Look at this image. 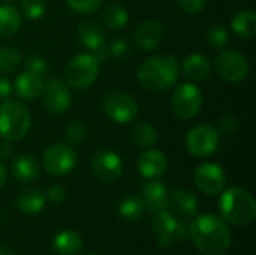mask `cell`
I'll list each match as a JSON object with an SVG mask.
<instances>
[{
    "label": "cell",
    "mask_w": 256,
    "mask_h": 255,
    "mask_svg": "<svg viewBox=\"0 0 256 255\" xmlns=\"http://www.w3.org/2000/svg\"><path fill=\"white\" fill-rule=\"evenodd\" d=\"M42 101L45 108L52 114H63L70 108L72 95L66 83L60 78H50L42 89Z\"/></svg>",
    "instance_id": "12"
},
{
    "label": "cell",
    "mask_w": 256,
    "mask_h": 255,
    "mask_svg": "<svg viewBox=\"0 0 256 255\" xmlns=\"http://www.w3.org/2000/svg\"><path fill=\"white\" fill-rule=\"evenodd\" d=\"M21 54L16 48L0 47V72H14L21 65Z\"/></svg>",
    "instance_id": "30"
},
{
    "label": "cell",
    "mask_w": 256,
    "mask_h": 255,
    "mask_svg": "<svg viewBox=\"0 0 256 255\" xmlns=\"http://www.w3.org/2000/svg\"><path fill=\"white\" fill-rule=\"evenodd\" d=\"M202 92L194 83H182L172 90L170 105L172 113L182 120H190L196 117L202 108Z\"/></svg>",
    "instance_id": "6"
},
{
    "label": "cell",
    "mask_w": 256,
    "mask_h": 255,
    "mask_svg": "<svg viewBox=\"0 0 256 255\" xmlns=\"http://www.w3.org/2000/svg\"><path fill=\"white\" fill-rule=\"evenodd\" d=\"M24 68H26V71H30V72L45 77L50 72V62L42 56H30L26 59Z\"/></svg>",
    "instance_id": "35"
},
{
    "label": "cell",
    "mask_w": 256,
    "mask_h": 255,
    "mask_svg": "<svg viewBox=\"0 0 256 255\" xmlns=\"http://www.w3.org/2000/svg\"><path fill=\"white\" fill-rule=\"evenodd\" d=\"M68 2V6L75 11L76 14H92L94 11H98L105 0H66Z\"/></svg>",
    "instance_id": "36"
},
{
    "label": "cell",
    "mask_w": 256,
    "mask_h": 255,
    "mask_svg": "<svg viewBox=\"0 0 256 255\" xmlns=\"http://www.w3.org/2000/svg\"><path fill=\"white\" fill-rule=\"evenodd\" d=\"M153 231L160 248H170L171 245L189 237V227H186L168 210L154 213Z\"/></svg>",
    "instance_id": "9"
},
{
    "label": "cell",
    "mask_w": 256,
    "mask_h": 255,
    "mask_svg": "<svg viewBox=\"0 0 256 255\" xmlns=\"http://www.w3.org/2000/svg\"><path fill=\"white\" fill-rule=\"evenodd\" d=\"M195 185L207 195H219L226 185V174L225 170L214 164V162H206L201 164L195 173H194Z\"/></svg>",
    "instance_id": "13"
},
{
    "label": "cell",
    "mask_w": 256,
    "mask_h": 255,
    "mask_svg": "<svg viewBox=\"0 0 256 255\" xmlns=\"http://www.w3.org/2000/svg\"><path fill=\"white\" fill-rule=\"evenodd\" d=\"M46 203L45 195L39 189H26L16 198V207L24 215H38Z\"/></svg>",
    "instance_id": "25"
},
{
    "label": "cell",
    "mask_w": 256,
    "mask_h": 255,
    "mask_svg": "<svg viewBox=\"0 0 256 255\" xmlns=\"http://www.w3.org/2000/svg\"><path fill=\"white\" fill-rule=\"evenodd\" d=\"M146 210L144 201L141 197L129 195L123 198L118 204V216L126 222H135L138 221Z\"/></svg>",
    "instance_id": "29"
},
{
    "label": "cell",
    "mask_w": 256,
    "mask_h": 255,
    "mask_svg": "<svg viewBox=\"0 0 256 255\" xmlns=\"http://www.w3.org/2000/svg\"><path fill=\"white\" fill-rule=\"evenodd\" d=\"M164 39V24L158 20L142 21L134 33V42L141 51L156 50Z\"/></svg>",
    "instance_id": "16"
},
{
    "label": "cell",
    "mask_w": 256,
    "mask_h": 255,
    "mask_svg": "<svg viewBox=\"0 0 256 255\" xmlns=\"http://www.w3.org/2000/svg\"><path fill=\"white\" fill-rule=\"evenodd\" d=\"M108 54L110 57H116V59H122V57H126L129 54V44L126 39H116L110 44L108 47Z\"/></svg>",
    "instance_id": "37"
},
{
    "label": "cell",
    "mask_w": 256,
    "mask_h": 255,
    "mask_svg": "<svg viewBox=\"0 0 256 255\" xmlns=\"http://www.w3.org/2000/svg\"><path fill=\"white\" fill-rule=\"evenodd\" d=\"M12 93H14V86L6 77L0 75V101L10 99Z\"/></svg>",
    "instance_id": "40"
},
{
    "label": "cell",
    "mask_w": 256,
    "mask_h": 255,
    "mask_svg": "<svg viewBox=\"0 0 256 255\" xmlns=\"http://www.w3.org/2000/svg\"><path fill=\"white\" fill-rule=\"evenodd\" d=\"M104 111L117 125H129L136 120L138 102L135 98L123 90H114L104 98Z\"/></svg>",
    "instance_id": "7"
},
{
    "label": "cell",
    "mask_w": 256,
    "mask_h": 255,
    "mask_svg": "<svg viewBox=\"0 0 256 255\" xmlns=\"http://www.w3.org/2000/svg\"><path fill=\"white\" fill-rule=\"evenodd\" d=\"M219 210L222 219L237 227H244L256 218V201L254 195L242 188H231L222 191L219 200Z\"/></svg>",
    "instance_id": "3"
},
{
    "label": "cell",
    "mask_w": 256,
    "mask_h": 255,
    "mask_svg": "<svg viewBox=\"0 0 256 255\" xmlns=\"http://www.w3.org/2000/svg\"><path fill=\"white\" fill-rule=\"evenodd\" d=\"M46 197H48V200L52 201V203H62V201H64V198H66V189H64L62 185L54 183V185H51V186L48 188Z\"/></svg>",
    "instance_id": "39"
},
{
    "label": "cell",
    "mask_w": 256,
    "mask_h": 255,
    "mask_svg": "<svg viewBox=\"0 0 256 255\" xmlns=\"http://www.w3.org/2000/svg\"><path fill=\"white\" fill-rule=\"evenodd\" d=\"M64 137H66V141L69 146L80 144L87 137V126L81 120H74L68 125V128L64 131Z\"/></svg>",
    "instance_id": "32"
},
{
    "label": "cell",
    "mask_w": 256,
    "mask_h": 255,
    "mask_svg": "<svg viewBox=\"0 0 256 255\" xmlns=\"http://www.w3.org/2000/svg\"><path fill=\"white\" fill-rule=\"evenodd\" d=\"M0 255H14L9 249H4V248H0Z\"/></svg>",
    "instance_id": "43"
},
{
    "label": "cell",
    "mask_w": 256,
    "mask_h": 255,
    "mask_svg": "<svg viewBox=\"0 0 256 255\" xmlns=\"http://www.w3.org/2000/svg\"><path fill=\"white\" fill-rule=\"evenodd\" d=\"M92 171L96 179L105 183L116 182L123 173V161L112 150H99L92 159Z\"/></svg>",
    "instance_id": "14"
},
{
    "label": "cell",
    "mask_w": 256,
    "mask_h": 255,
    "mask_svg": "<svg viewBox=\"0 0 256 255\" xmlns=\"http://www.w3.org/2000/svg\"><path fill=\"white\" fill-rule=\"evenodd\" d=\"M207 0H177L178 6L182 8V11H184L189 15H195L200 14L204 6H206Z\"/></svg>",
    "instance_id": "38"
},
{
    "label": "cell",
    "mask_w": 256,
    "mask_h": 255,
    "mask_svg": "<svg viewBox=\"0 0 256 255\" xmlns=\"http://www.w3.org/2000/svg\"><path fill=\"white\" fill-rule=\"evenodd\" d=\"M104 26L110 30L118 32L123 30L129 23V14L128 11L117 2H111L105 6L102 14Z\"/></svg>",
    "instance_id": "26"
},
{
    "label": "cell",
    "mask_w": 256,
    "mask_h": 255,
    "mask_svg": "<svg viewBox=\"0 0 256 255\" xmlns=\"http://www.w3.org/2000/svg\"><path fill=\"white\" fill-rule=\"evenodd\" d=\"M206 39L214 50H224L226 47V44L230 42V33L224 26L213 24L208 27V30L206 33Z\"/></svg>",
    "instance_id": "31"
},
{
    "label": "cell",
    "mask_w": 256,
    "mask_h": 255,
    "mask_svg": "<svg viewBox=\"0 0 256 255\" xmlns=\"http://www.w3.org/2000/svg\"><path fill=\"white\" fill-rule=\"evenodd\" d=\"M138 171L142 177L152 180L159 179L168 170V159L164 152L158 149H147L138 158Z\"/></svg>",
    "instance_id": "17"
},
{
    "label": "cell",
    "mask_w": 256,
    "mask_h": 255,
    "mask_svg": "<svg viewBox=\"0 0 256 255\" xmlns=\"http://www.w3.org/2000/svg\"><path fill=\"white\" fill-rule=\"evenodd\" d=\"M189 237L196 249L204 255H224L231 245V234L226 222L213 213L196 216L189 225Z\"/></svg>",
    "instance_id": "1"
},
{
    "label": "cell",
    "mask_w": 256,
    "mask_h": 255,
    "mask_svg": "<svg viewBox=\"0 0 256 255\" xmlns=\"http://www.w3.org/2000/svg\"><path fill=\"white\" fill-rule=\"evenodd\" d=\"M21 27V12L12 5L0 6V38L14 36Z\"/></svg>",
    "instance_id": "27"
},
{
    "label": "cell",
    "mask_w": 256,
    "mask_h": 255,
    "mask_svg": "<svg viewBox=\"0 0 256 255\" xmlns=\"http://www.w3.org/2000/svg\"><path fill=\"white\" fill-rule=\"evenodd\" d=\"M232 32L242 39H250L256 33V14L252 9H242L231 18Z\"/></svg>",
    "instance_id": "24"
},
{
    "label": "cell",
    "mask_w": 256,
    "mask_h": 255,
    "mask_svg": "<svg viewBox=\"0 0 256 255\" xmlns=\"http://www.w3.org/2000/svg\"><path fill=\"white\" fill-rule=\"evenodd\" d=\"M6 2H10V0H6Z\"/></svg>",
    "instance_id": "45"
},
{
    "label": "cell",
    "mask_w": 256,
    "mask_h": 255,
    "mask_svg": "<svg viewBox=\"0 0 256 255\" xmlns=\"http://www.w3.org/2000/svg\"><path fill=\"white\" fill-rule=\"evenodd\" d=\"M6 180H8V173H6V168H4V165L0 162V189H2V188H4V185H6Z\"/></svg>",
    "instance_id": "42"
},
{
    "label": "cell",
    "mask_w": 256,
    "mask_h": 255,
    "mask_svg": "<svg viewBox=\"0 0 256 255\" xmlns=\"http://www.w3.org/2000/svg\"><path fill=\"white\" fill-rule=\"evenodd\" d=\"M141 198L144 201L146 209L152 213H159L170 209L168 186L158 179H152L150 182L142 185Z\"/></svg>",
    "instance_id": "15"
},
{
    "label": "cell",
    "mask_w": 256,
    "mask_h": 255,
    "mask_svg": "<svg viewBox=\"0 0 256 255\" xmlns=\"http://www.w3.org/2000/svg\"><path fill=\"white\" fill-rule=\"evenodd\" d=\"M136 77L144 89L150 92H165L177 83L180 65L174 56H150L138 66Z\"/></svg>",
    "instance_id": "2"
},
{
    "label": "cell",
    "mask_w": 256,
    "mask_h": 255,
    "mask_svg": "<svg viewBox=\"0 0 256 255\" xmlns=\"http://www.w3.org/2000/svg\"><path fill=\"white\" fill-rule=\"evenodd\" d=\"M86 255H99V254H96V252H88V254H86Z\"/></svg>",
    "instance_id": "44"
},
{
    "label": "cell",
    "mask_w": 256,
    "mask_h": 255,
    "mask_svg": "<svg viewBox=\"0 0 256 255\" xmlns=\"http://www.w3.org/2000/svg\"><path fill=\"white\" fill-rule=\"evenodd\" d=\"M21 12L28 20H39L46 12L45 0H21Z\"/></svg>",
    "instance_id": "33"
},
{
    "label": "cell",
    "mask_w": 256,
    "mask_h": 255,
    "mask_svg": "<svg viewBox=\"0 0 256 255\" xmlns=\"http://www.w3.org/2000/svg\"><path fill=\"white\" fill-rule=\"evenodd\" d=\"M78 162V155L69 144H54L48 147L42 156V165L46 173L52 176H66L69 174Z\"/></svg>",
    "instance_id": "10"
},
{
    "label": "cell",
    "mask_w": 256,
    "mask_h": 255,
    "mask_svg": "<svg viewBox=\"0 0 256 255\" xmlns=\"http://www.w3.org/2000/svg\"><path fill=\"white\" fill-rule=\"evenodd\" d=\"M76 38L90 53H94L106 45L105 32L94 21H82L76 29Z\"/></svg>",
    "instance_id": "19"
},
{
    "label": "cell",
    "mask_w": 256,
    "mask_h": 255,
    "mask_svg": "<svg viewBox=\"0 0 256 255\" xmlns=\"http://www.w3.org/2000/svg\"><path fill=\"white\" fill-rule=\"evenodd\" d=\"M100 63L90 53L74 56L64 66V78L74 89L82 90L90 87L99 75Z\"/></svg>",
    "instance_id": "5"
},
{
    "label": "cell",
    "mask_w": 256,
    "mask_h": 255,
    "mask_svg": "<svg viewBox=\"0 0 256 255\" xmlns=\"http://www.w3.org/2000/svg\"><path fill=\"white\" fill-rule=\"evenodd\" d=\"M39 173L40 165L30 155H21L12 162V174L24 183L34 182L39 177Z\"/></svg>",
    "instance_id": "22"
},
{
    "label": "cell",
    "mask_w": 256,
    "mask_h": 255,
    "mask_svg": "<svg viewBox=\"0 0 256 255\" xmlns=\"http://www.w3.org/2000/svg\"><path fill=\"white\" fill-rule=\"evenodd\" d=\"M219 132L225 134V135H234L238 132L240 129V120L236 114L232 113H226L224 114L219 122H218V128H216Z\"/></svg>",
    "instance_id": "34"
},
{
    "label": "cell",
    "mask_w": 256,
    "mask_h": 255,
    "mask_svg": "<svg viewBox=\"0 0 256 255\" xmlns=\"http://www.w3.org/2000/svg\"><path fill=\"white\" fill-rule=\"evenodd\" d=\"M170 207L182 218H192L198 212V198L188 189H177L170 195Z\"/></svg>",
    "instance_id": "21"
},
{
    "label": "cell",
    "mask_w": 256,
    "mask_h": 255,
    "mask_svg": "<svg viewBox=\"0 0 256 255\" xmlns=\"http://www.w3.org/2000/svg\"><path fill=\"white\" fill-rule=\"evenodd\" d=\"M132 140L142 149H150L159 141L158 129L148 122H140L132 129Z\"/></svg>",
    "instance_id": "28"
},
{
    "label": "cell",
    "mask_w": 256,
    "mask_h": 255,
    "mask_svg": "<svg viewBox=\"0 0 256 255\" xmlns=\"http://www.w3.org/2000/svg\"><path fill=\"white\" fill-rule=\"evenodd\" d=\"M32 125L27 105L16 99H6L0 104V137L8 141H18L26 137Z\"/></svg>",
    "instance_id": "4"
},
{
    "label": "cell",
    "mask_w": 256,
    "mask_h": 255,
    "mask_svg": "<svg viewBox=\"0 0 256 255\" xmlns=\"http://www.w3.org/2000/svg\"><path fill=\"white\" fill-rule=\"evenodd\" d=\"M220 132L208 123L196 125L186 135V149L195 158H208L219 149Z\"/></svg>",
    "instance_id": "8"
},
{
    "label": "cell",
    "mask_w": 256,
    "mask_h": 255,
    "mask_svg": "<svg viewBox=\"0 0 256 255\" xmlns=\"http://www.w3.org/2000/svg\"><path fill=\"white\" fill-rule=\"evenodd\" d=\"M45 80L30 71H22L14 81V92L24 101H34L40 96Z\"/></svg>",
    "instance_id": "18"
},
{
    "label": "cell",
    "mask_w": 256,
    "mask_h": 255,
    "mask_svg": "<svg viewBox=\"0 0 256 255\" xmlns=\"http://www.w3.org/2000/svg\"><path fill=\"white\" fill-rule=\"evenodd\" d=\"M219 75L228 83H240L249 75L248 59L236 50H222L214 60Z\"/></svg>",
    "instance_id": "11"
},
{
    "label": "cell",
    "mask_w": 256,
    "mask_h": 255,
    "mask_svg": "<svg viewBox=\"0 0 256 255\" xmlns=\"http://www.w3.org/2000/svg\"><path fill=\"white\" fill-rule=\"evenodd\" d=\"M82 248V239L76 231L64 230L52 239V249L57 255H76Z\"/></svg>",
    "instance_id": "23"
},
{
    "label": "cell",
    "mask_w": 256,
    "mask_h": 255,
    "mask_svg": "<svg viewBox=\"0 0 256 255\" xmlns=\"http://www.w3.org/2000/svg\"><path fill=\"white\" fill-rule=\"evenodd\" d=\"M180 71H183L184 75L189 80L202 81V80L210 77V74H212V63H210V60L204 54L192 53V54H189L183 60Z\"/></svg>",
    "instance_id": "20"
},
{
    "label": "cell",
    "mask_w": 256,
    "mask_h": 255,
    "mask_svg": "<svg viewBox=\"0 0 256 255\" xmlns=\"http://www.w3.org/2000/svg\"><path fill=\"white\" fill-rule=\"evenodd\" d=\"M12 153H14V147H12L10 141H8V140L2 141L0 143V158H4V159L10 158Z\"/></svg>",
    "instance_id": "41"
}]
</instances>
